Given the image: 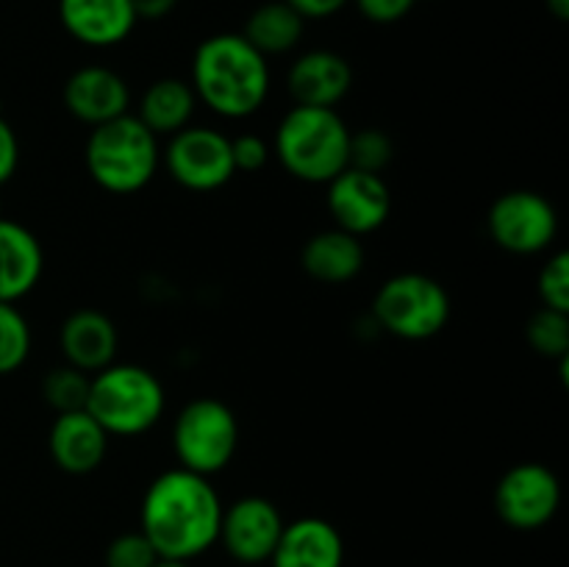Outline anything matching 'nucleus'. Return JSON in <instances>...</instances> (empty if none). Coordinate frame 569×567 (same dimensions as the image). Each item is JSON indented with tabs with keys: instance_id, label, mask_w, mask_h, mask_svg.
Segmentation results:
<instances>
[{
	"instance_id": "obj_1",
	"label": "nucleus",
	"mask_w": 569,
	"mask_h": 567,
	"mask_svg": "<svg viewBox=\"0 0 569 567\" xmlns=\"http://www.w3.org/2000/svg\"><path fill=\"white\" fill-rule=\"evenodd\" d=\"M222 500L209 476L172 467L148 484L139 509V531L159 559L192 561L220 537Z\"/></svg>"
},
{
	"instance_id": "obj_2",
	"label": "nucleus",
	"mask_w": 569,
	"mask_h": 567,
	"mask_svg": "<svg viewBox=\"0 0 569 567\" xmlns=\"http://www.w3.org/2000/svg\"><path fill=\"white\" fill-rule=\"evenodd\" d=\"M192 89L198 103L226 120H244L270 94V64L242 33H214L194 48Z\"/></svg>"
},
{
	"instance_id": "obj_3",
	"label": "nucleus",
	"mask_w": 569,
	"mask_h": 567,
	"mask_svg": "<svg viewBox=\"0 0 569 567\" xmlns=\"http://www.w3.org/2000/svg\"><path fill=\"white\" fill-rule=\"evenodd\" d=\"M350 128L337 109L292 106L272 137L283 170L303 183H328L348 167Z\"/></svg>"
},
{
	"instance_id": "obj_4",
	"label": "nucleus",
	"mask_w": 569,
	"mask_h": 567,
	"mask_svg": "<svg viewBox=\"0 0 569 567\" xmlns=\"http://www.w3.org/2000/svg\"><path fill=\"white\" fill-rule=\"evenodd\" d=\"M83 161L100 189L111 195H133L153 181L161 165L159 137L139 122L137 115L92 128L83 150Z\"/></svg>"
},
{
	"instance_id": "obj_5",
	"label": "nucleus",
	"mask_w": 569,
	"mask_h": 567,
	"mask_svg": "<svg viewBox=\"0 0 569 567\" xmlns=\"http://www.w3.org/2000/svg\"><path fill=\"white\" fill-rule=\"evenodd\" d=\"M167 395L142 365H109L89 381L87 411L109 437H139L161 420Z\"/></svg>"
},
{
	"instance_id": "obj_6",
	"label": "nucleus",
	"mask_w": 569,
	"mask_h": 567,
	"mask_svg": "<svg viewBox=\"0 0 569 567\" xmlns=\"http://www.w3.org/2000/svg\"><path fill=\"white\" fill-rule=\"evenodd\" d=\"M378 328L398 339L422 342L448 326L450 295L426 272H400L387 278L372 298Z\"/></svg>"
},
{
	"instance_id": "obj_7",
	"label": "nucleus",
	"mask_w": 569,
	"mask_h": 567,
	"mask_svg": "<svg viewBox=\"0 0 569 567\" xmlns=\"http://www.w3.org/2000/svg\"><path fill=\"white\" fill-rule=\"evenodd\" d=\"M239 448V420L228 404L217 398L189 400L172 422V450L178 467L214 476L226 470Z\"/></svg>"
},
{
	"instance_id": "obj_8",
	"label": "nucleus",
	"mask_w": 569,
	"mask_h": 567,
	"mask_svg": "<svg viewBox=\"0 0 569 567\" xmlns=\"http://www.w3.org/2000/svg\"><path fill=\"white\" fill-rule=\"evenodd\" d=\"M489 237L515 256H537L556 242L559 211L533 189H511L492 203L487 217Z\"/></svg>"
},
{
	"instance_id": "obj_9",
	"label": "nucleus",
	"mask_w": 569,
	"mask_h": 567,
	"mask_svg": "<svg viewBox=\"0 0 569 567\" xmlns=\"http://www.w3.org/2000/svg\"><path fill=\"white\" fill-rule=\"evenodd\" d=\"M167 172L189 192H217L237 170L231 159V137L206 126H187L167 139L161 150Z\"/></svg>"
},
{
	"instance_id": "obj_10",
	"label": "nucleus",
	"mask_w": 569,
	"mask_h": 567,
	"mask_svg": "<svg viewBox=\"0 0 569 567\" xmlns=\"http://www.w3.org/2000/svg\"><path fill=\"white\" fill-rule=\"evenodd\" d=\"M561 506L559 476L539 461H520L500 476L495 511L515 531H539Z\"/></svg>"
},
{
	"instance_id": "obj_11",
	"label": "nucleus",
	"mask_w": 569,
	"mask_h": 567,
	"mask_svg": "<svg viewBox=\"0 0 569 567\" xmlns=\"http://www.w3.org/2000/svg\"><path fill=\"white\" fill-rule=\"evenodd\" d=\"M283 526H287V520L270 498L244 495V498L233 500L231 506H222L217 543L239 565L259 567L270 561Z\"/></svg>"
},
{
	"instance_id": "obj_12",
	"label": "nucleus",
	"mask_w": 569,
	"mask_h": 567,
	"mask_svg": "<svg viewBox=\"0 0 569 567\" xmlns=\"http://www.w3.org/2000/svg\"><path fill=\"white\" fill-rule=\"evenodd\" d=\"M326 203L333 226L361 239L367 233H376L389 220L392 189L383 176L345 167L337 178L328 181Z\"/></svg>"
},
{
	"instance_id": "obj_13",
	"label": "nucleus",
	"mask_w": 569,
	"mask_h": 567,
	"mask_svg": "<svg viewBox=\"0 0 569 567\" xmlns=\"http://www.w3.org/2000/svg\"><path fill=\"white\" fill-rule=\"evenodd\" d=\"M64 109L76 117L78 122L89 128H98L103 122L117 120L128 115L131 106V89L120 72L109 70L103 64L78 67L64 81Z\"/></svg>"
},
{
	"instance_id": "obj_14",
	"label": "nucleus",
	"mask_w": 569,
	"mask_h": 567,
	"mask_svg": "<svg viewBox=\"0 0 569 567\" xmlns=\"http://www.w3.org/2000/svg\"><path fill=\"white\" fill-rule=\"evenodd\" d=\"M287 87L295 106L337 109L353 89V67L337 50H306L289 67Z\"/></svg>"
},
{
	"instance_id": "obj_15",
	"label": "nucleus",
	"mask_w": 569,
	"mask_h": 567,
	"mask_svg": "<svg viewBox=\"0 0 569 567\" xmlns=\"http://www.w3.org/2000/svg\"><path fill=\"white\" fill-rule=\"evenodd\" d=\"M109 434L87 409L56 415L48 434L50 459L70 476H89L109 454Z\"/></svg>"
},
{
	"instance_id": "obj_16",
	"label": "nucleus",
	"mask_w": 569,
	"mask_h": 567,
	"mask_svg": "<svg viewBox=\"0 0 569 567\" xmlns=\"http://www.w3.org/2000/svg\"><path fill=\"white\" fill-rule=\"evenodd\" d=\"M59 20L87 48H114L139 22L131 0H59Z\"/></svg>"
},
{
	"instance_id": "obj_17",
	"label": "nucleus",
	"mask_w": 569,
	"mask_h": 567,
	"mask_svg": "<svg viewBox=\"0 0 569 567\" xmlns=\"http://www.w3.org/2000/svg\"><path fill=\"white\" fill-rule=\"evenodd\" d=\"M59 345L67 365L94 376L103 367L114 365L120 337L109 315L98 309H76L61 322Z\"/></svg>"
},
{
	"instance_id": "obj_18",
	"label": "nucleus",
	"mask_w": 569,
	"mask_h": 567,
	"mask_svg": "<svg viewBox=\"0 0 569 567\" xmlns=\"http://www.w3.org/2000/svg\"><path fill=\"white\" fill-rule=\"evenodd\" d=\"M345 539L326 517H300L283 526L270 567H342Z\"/></svg>"
},
{
	"instance_id": "obj_19",
	"label": "nucleus",
	"mask_w": 569,
	"mask_h": 567,
	"mask_svg": "<svg viewBox=\"0 0 569 567\" xmlns=\"http://www.w3.org/2000/svg\"><path fill=\"white\" fill-rule=\"evenodd\" d=\"M44 272V250L37 233L0 217V304H17L37 289Z\"/></svg>"
},
{
	"instance_id": "obj_20",
	"label": "nucleus",
	"mask_w": 569,
	"mask_h": 567,
	"mask_svg": "<svg viewBox=\"0 0 569 567\" xmlns=\"http://www.w3.org/2000/svg\"><path fill=\"white\" fill-rule=\"evenodd\" d=\"M300 267L306 276L320 284H333V287L348 284L365 270V245L359 237L337 226L317 231L300 250Z\"/></svg>"
},
{
	"instance_id": "obj_21",
	"label": "nucleus",
	"mask_w": 569,
	"mask_h": 567,
	"mask_svg": "<svg viewBox=\"0 0 569 567\" xmlns=\"http://www.w3.org/2000/svg\"><path fill=\"white\" fill-rule=\"evenodd\" d=\"M198 109L192 83L183 78H159L142 92L137 106V117L150 133L167 137L192 126V115Z\"/></svg>"
},
{
	"instance_id": "obj_22",
	"label": "nucleus",
	"mask_w": 569,
	"mask_h": 567,
	"mask_svg": "<svg viewBox=\"0 0 569 567\" xmlns=\"http://www.w3.org/2000/svg\"><path fill=\"white\" fill-rule=\"evenodd\" d=\"M303 31L306 20L287 0H270V3H261L259 9L250 11L242 37L264 59H270V56H283L298 48L300 39H303Z\"/></svg>"
},
{
	"instance_id": "obj_23",
	"label": "nucleus",
	"mask_w": 569,
	"mask_h": 567,
	"mask_svg": "<svg viewBox=\"0 0 569 567\" xmlns=\"http://www.w3.org/2000/svg\"><path fill=\"white\" fill-rule=\"evenodd\" d=\"M528 345L545 359H567L569 356V311H556L542 306L533 311L526 326Z\"/></svg>"
},
{
	"instance_id": "obj_24",
	"label": "nucleus",
	"mask_w": 569,
	"mask_h": 567,
	"mask_svg": "<svg viewBox=\"0 0 569 567\" xmlns=\"http://www.w3.org/2000/svg\"><path fill=\"white\" fill-rule=\"evenodd\" d=\"M31 356V326L14 304H0V376L20 370Z\"/></svg>"
},
{
	"instance_id": "obj_25",
	"label": "nucleus",
	"mask_w": 569,
	"mask_h": 567,
	"mask_svg": "<svg viewBox=\"0 0 569 567\" xmlns=\"http://www.w3.org/2000/svg\"><path fill=\"white\" fill-rule=\"evenodd\" d=\"M89 381H92V376H89V372L76 370V367H70V365H61V367H53V370L44 376L42 395L56 415L87 409Z\"/></svg>"
},
{
	"instance_id": "obj_26",
	"label": "nucleus",
	"mask_w": 569,
	"mask_h": 567,
	"mask_svg": "<svg viewBox=\"0 0 569 567\" xmlns=\"http://www.w3.org/2000/svg\"><path fill=\"white\" fill-rule=\"evenodd\" d=\"M395 159V142L387 131L381 128H361V131H350V150H348V167L356 170L376 172L383 176Z\"/></svg>"
},
{
	"instance_id": "obj_27",
	"label": "nucleus",
	"mask_w": 569,
	"mask_h": 567,
	"mask_svg": "<svg viewBox=\"0 0 569 567\" xmlns=\"http://www.w3.org/2000/svg\"><path fill=\"white\" fill-rule=\"evenodd\" d=\"M537 292L542 306L556 311H569V256L565 250L550 256L539 270Z\"/></svg>"
},
{
	"instance_id": "obj_28",
	"label": "nucleus",
	"mask_w": 569,
	"mask_h": 567,
	"mask_svg": "<svg viewBox=\"0 0 569 567\" xmlns=\"http://www.w3.org/2000/svg\"><path fill=\"white\" fill-rule=\"evenodd\" d=\"M159 561L153 545L142 531H126L106 548V567H153Z\"/></svg>"
},
{
	"instance_id": "obj_29",
	"label": "nucleus",
	"mask_w": 569,
	"mask_h": 567,
	"mask_svg": "<svg viewBox=\"0 0 569 567\" xmlns=\"http://www.w3.org/2000/svg\"><path fill=\"white\" fill-rule=\"evenodd\" d=\"M272 156V145L259 133H239L231 139V159L237 172L264 170Z\"/></svg>"
},
{
	"instance_id": "obj_30",
	"label": "nucleus",
	"mask_w": 569,
	"mask_h": 567,
	"mask_svg": "<svg viewBox=\"0 0 569 567\" xmlns=\"http://www.w3.org/2000/svg\"><path fill=\"white\" fill-rule=\"evenodd\" d=\"M353 3L365 20L378 22V26H392V22H400L411 14L417 0H353Z\"/></svg>"
},
{
	"instance_id": "obj_31",
	"label": "nucleus",
	"mask_w": 569,
	"mask_h": 567,
	"mask_svg": "<svg viewBox=\"0 0 569 567\" xmlns=\"http://www.w3.org/2000/svg\"><path fill=\"white\" fill-rule=\"evenodd\" d=\"M17 167H20V142L9 120L0 115V187L14 178Z\"/></svg>"
},
{
	"instance_id": "obj_32",
	"label": "nucleus",
	"mask_w": 569,
	"mask_h": 567,
	"mask_svg": "<svg viewBox=\"0 0 569 567\" xmlns=\"http://www.w3.org/2000/svg\"><path fill=\"white\" fill-rule=\"evenodd\" d=\"M303 20H328L339 14L350 0H287Z\"/></svg>"
},
{
	"instance_id": "obj_33",
	"label": "nucleus",
	"mask_w": 569,
	"mask_h": 567,
	"mask_svg": "<svg viewBox=\"0 0 569 567\" xmlns=\"http://www.w3.org/2000/svg\"><path fill=\"white\" fill-rule=\"evenodd\" d=\"M131 6H133V14H137V20L156 22V20H164V17H170L172 11H176L178 0H131Z\"/></svg>"
},
{
	"instance_id": "obj_34",
	"label": "nucleus",
	"mask_w": 569,
	"mask_h": 567,
	"mask_svg": "<svg viewBox=\"0 0 569 567\" xmlns=\"http://www.w3.org/2000/svg\"><path fill=\"white\" fill-rule=\"evenodd\" d=\"M548 3V11L556 17V20L567 22L569 20V0H545Z\"/></svg>"
},
{
	"instance_id": "obj_35",
	"label": "nucleus",
	"mask_w": 569,
	"mask_h": 567,
	"mask_svg": "<svg viewBox=\"0 0 569 567\" xmlns=\"http://www.w3.org/2000/svg\"><path fill=\"white\" fill-rule=\"evenodd\" d=\"M153 567H192L189 561H178V559H159Z\"/></svg>"
},
{
	"instance_id": "obj_36",
	"label": "nucleus",
	"mask_w": 569,
	"mask_h": 567,
	"mask_svg": "<svg viewBox=\"0 0 569 567\" xmlns=\"http://www.w3.org/2000/svg\"><path fill=\"white\" fill-rule=\"evenodd\" d=\"M0 217H3V203H0Z\"/></svg>"
}]
</instances>
